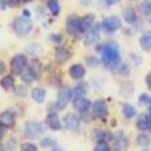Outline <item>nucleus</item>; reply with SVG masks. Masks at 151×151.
I'll return each instance as SVG.
<instances>
[{"label":"nucleus","mask_w":151,"mask_h":151,"mask_svg":"<svg viewBox=\"0 0 151 151\" xmlns=\"http://www.w3.org/2000/svg\"><path fill=\"white\" fill-rule=\"evenodd\" d=\"M99 52H101V60L104 65L110 70L120 67L121 63V55H120L119 45L116 42H106L102 46H99Z\"/></svg>","instance_id":"obj_1"},{"label":"nucleus","mask_w":151,"mask_h":151,"mask_svg":"<svg viewBox=\"0 0 151 151\" xmlns=\"http://www.w3.org/2000/svg\"><path fill=\"white\" fill-rule=\"evenodd\" d=\"M12 30L19 37H26L33 30V23L30 21V18H26L23 15L17 17L12 22Z\"/></svg>","instance_id":"obj_2"},{"label":"nucleus","mask_w":151,"mask_h":151,"mask_svg":"<svg viewBox=\"0 0 151 151\" xmlns=\"http://www.w3.org/2000/svg\"><path fill=\"white\" fill-rule=\"evenodd\" d=\"M10 70L12 75H22L27 70V57L22 53L15 55L10 61Z\"/></svg>","instance_id":"obj_3"},{"label":"nucleus","mask_w":151,"mask_h":151,"mask_svg":"<svg viewBox=\"0 0 151 151\" xmlns=\"http://www.w3.org/2000/svg\"><path fill=\"white\" fill-rule=\"evenodd\" d=\"M72 99V88L70 87H63L59 91V95H57V99L55 104H52L55 106V109L57 110H63L65 109V106L70 104V101Z\"/></svg>","instance_id":"obj_4"},{"label":"nucleus","mask_w":151,"mask_h":151,"mask_svg":"<svg viewBox=\"0 0 151 151\" xmlns=\"http://www.w3.org/2000/svg\"><path fill=\"white\" fill-rule=\"evenodd\" d=\"M44 134V127L37 121H26L25 124V135L29 139H38Z\"/></svg>","instance_id":"obj_5"},{"label":"nucleus","mask_w":151,"mask_h":151,"mask_svg":"<svg viewBox=\"0 0 151 151\" xmlns=\"http://www.w3.org/2000/svg\"><path fill=\"white\" fill-rule=\"evenodd\" d=\"M91 113L94 119H99V120H106L108 114H109V109L108 105L104 99H97L91 105Z\"/></svg>","instance_id":"obj_6"},{"label":"nucleus","mask_w":151,"mask_h":151,"mask_svg":"<svg viewBox=\"0 0 151 151\" xmlns=\"http://www.w3.org/2000/svg\"><path fill=\"white\" fill-rule=\"evenodd\" d=\"M81 116H78L76 113H67L61 120V124L65 129L68 131H76L81 127Z\"/></svg>","instance_id":"obj_7"},{"label":"nucleus","mask_w":151,"mask_h":151,"mask_svg":"<svg viewBox=\"0 0 151 151\" xmlns=\"http://www.w3.org/2000/svg\"><path fill=\"white\" fill-rule=\"evenodd\" d=\"M121 19L116 15H110V17H106L101 23V27L108 33H113V32H117L119 29H121Z\"/></svg>","instance_id":"obj_8"},{"label":"nucleus","mask_w":151,"mask_h":151,"mask_svg":"<svg viewBox=\"0 0 151 151\" xmlns=\"http://www.w3.org/2000/svg\"><path fill=\"white\" fill-rule=\"evenodd\" d=\"M67 30L72 37L79 38L83 33L81 30V18L76 15H70L67 19Z\"/></svg>","instance_id":"obj_9"},{"label":"nucleus","mask_w":151,"mask_h":151,"mask_svg":"<svg viewBox=\"0 0 151 151\" xmlns=\"http://www.w3.org/2000/svg\"><path fill=\"white\" fill-rule=\"evenodd\" d=\"M91 101L86 97H78V98H72V106L78 113H87L91 108Z\"/></svg>","instance_id":"obj_10"},{"label":"nucleus","mask_w":151,"mask_h":151,"mask_svg":"<svg viewBox=\"0 0 151 151\" xmlns=\"http://www.w3.org/2000/svg\"><path fill=\"white\" fill-rule=\"evenodd\" d=\"M68 75L71 76V79L74 81H82L84 76H86V67L81 63L72 64L68 70Z\"/></svg>","instance_id":"obj_11"},{"label":"nucleus","mask_w":151,"mask_h":151,"mask_svg":"<svg viewBox=\"0 0 151 151\" xmlns=\"http://www.w3.org/2000/svg\"><path fill=\"white\" fill-rule=\"evenodd\" d=\"M113 148L116 151H125L129 146V142L127 139V136L123 134V132H120L117 135H113Z\"/></svg>","instance_id":"obj_12"},{"label":"nucleus","mask_w":151,"mask_h":151,"mask_svg":"<svg viewBox=\"0 0 151 151\" xmlns=\"http://www.w3.org/2000/svg\"><path fill=\"white\" fill-rule=\"evenodd\" d=\"M45 124L48 125V128L52 131H59V129H61V127H63L61 120H60L59 114H57L56 112H49V114H48L45 119Z\"/></svg>","instance_id":"obj_13"},{"label":"nucleus","mask_w":151,"mask_h":151,"mask_svg":"<svg viewBox=\"0 0 151 151\" xmlns=\"http://www.w3.org/2000/svg\"><path fill=\"white\" fill-rule=\"evenodd\" d=\"M99 40V27H95L93 26L88 32L84 33V37H83V44L86 46H91L94 45L95 42Z\"/></svg>","instance_id":"obj_14"},{"label":"nucleus","mask_w":151,"mask_h":151,"mask_svg":"<svg viewBox=\"0 0 151 151\" xmlns=\"http://www.w3.org/2000/svg\"><path fill=\"white\" fill-rule=\"evenodd\" d=\"M15 114L10 110H4V112L0 113V125L4 127V128H14L15 127Z\"/></svg>","instance_id":"obj_15"},{"label":"nucleus","mask_w":151,"mask_h":151,"mask_svg":"<svg viewBox=\"0 0 151 151\" xmlns=\"http://www.w3.org/2000/svg\"><path fill=\"white\" fill-rule=\"evenodd\" d=\"M70 59H71L70 49H67V48H63V46H60V48H57V49H56V52H55V60H56L59 64L67 63Z\"/></svg>","instance_id":"obj_16"},{"label":"nucleus","mask_w":151,"mask_h":151,"mask_svg":"<svg viewBox=\"0 0 151 151\" xmlns=\"http://www.w3.org/2000/svg\"><path fill=\"white\" fill-rule=\"evenodd\" d=\"M94 23H95V17L93 14H87V15H84V17H82L81 18V30H82V33H86V32H88L90 29L94 26Z\"/></svg>","instance_id":"obj_17"},{"label":"nucleus","mask_w":151,"mask_h":151,"mask_svg":"<svg viewBox=\"0 0 151 151\" xmlns=\"http://www.w3.org/2000/svg\"><path fill=\"white\" fill-rule=\"evenodd\" d=\"M139 45L144 52H150L151 50V30L144 32L139 38Z\"/></svg>","instance_id":"obj_18"},{"label":"nucleus","mask_w":151,"mask_h":151,"mask_svg":"<svg viewBox=\"0 0 151 151\" xmlns=\"http://www.w3.org/2000/svg\"><path fill=\"white\" fill-rule=\"evenodd\" d=\"M123 18L128 25H135L137 21V14L132 7H125L123 10Z\"/></svg>","instance_id":"obj_19"},{"label":"nucleus","mask_w":151,"mask_h":151,"mask_svg":"<svg viewBox=\"0 0 151 151\" xmlns=\"http://www.w3.org/2000/svg\"><path fill=\"white\" fill-rule=\"evenodd\" d=\"M0 86L4 88L6 91L10 90H15V78L12 75H3L1 81H0Z\"/></svg>","instance_id":"obj_20"},{"label":"nucleus","mask_w":151,"mask_h":151,"mask_svg":"<svg viewBox=\"0 0 151 151\" xmlns=\"http://www.w3.org/2000/svg\"><path fill=\"white\" fill-rule=\"evenodd\" d=\"M32 98L37 104H42L46 98V90L42 87H34L32 90Z\"/></svg>","instance_id":"obj_21"},{"label":"nucleus","mask_w":151,"mask_h":151,"mask_svg":"<svg viewBox=\"0 0 151 151\" xmlns=\"http://www.w3.org/2000/svg\"><path fill=\"white\" fill-rule=\"evenodd\" d=\"M121 113H123V116L125 117L127 120H131V119H134V117L136 116L137 110L134 105H131V104L125 102V104L123 105V108H121Z\"/></svg>","instance_id":"obj_22"},{"label":"nucleus","mask_w":151,"mask_h":151,"mask_svg":"<svg viewBox=\"0 0 151 151\" xmlns=\"http://www.w3.org/2000/svg\"><path fill=\"white\" fill-rule=\"evenodd\" d=\"M27 70L30 71L37 79H38V76L41 75V71H42V65H41V63H40V60L38 59H33L32 61H30V64L27 65Z\"/></svg>","instance_id":"obj_23"},{"label":"nucleus","mask_w":151,"mask_h":151,"mask_svg":"<svg viewBox=\"0 0 151 151\" xmlns=\"http://www.w3.org/2000/svg\"><path fill=\"white\" fill-rule=\"evenodd\" d=\"M136 128L142 132H146L147 129H150V125H148V119H147V114H140L137 117V121H136Z\"/></svg>","instance_id":"obj_24"},{"label":"nucleus","mask_w":151,"mask_h":151,"mask_svg":"<svg viewBox=\"0 0 151 151\" xmlns=\"http://www.w3.org/2000/svg\"><path fill=\"white\" fill-rule=\"evenodd\" d=\"M46 7L50 11V14L55 15V17H57L60 14V11H61V6H60L59 0H48L46 1Z\"/></svg>","instance_id":"obj_25"},{"label":"nucleus","mask_w":151,"mask_h":151,"mask_svg":"<svg viewBox=\"0 0 151 151\" xmlns=\"http://www.w3.org/2000/svg\"><path fill=\"white\" fill-rule=\"evenodd\" d=\"M94 137H95V140H97V142H98V140H104V142H108V143H109V142L113 139V135L110 134V132H108V131H98V129H95L94 131Z\"/></svg>","instance_id":"obj_26"},{"label":"nucleus","mask_w":151,"mask_h":151,"mask_svg":"<svg viewBox=\"0 0 151 151\" xmlns=\"http://www.w3.org/2000/svg\"><path fill=\"white\" fill-rule=\"evenodd\" d=\"M87 93V84L81 83L76 84L74 88H72V98H78V97H84Z\"/></svg>","instance_id":"obj_27"},{"label":"nucleus","mask_w":151,"mask_h":151,"mask_svg":"<svg viewBox=\"0 0 151 151\" xmlns=\"http://www.w3.org/2000/svg\"><path fill=\"white\" fill-rule=\"evenodd\" d=\"M140 12L143 17L148 18L151 21V1L150 0H144V1H142L140 3Z\"/></svg>","instance_id":"obj_28"},{"label":"nucleus","mask_w":151,"mask_h":151,"mask_svg":"<svg viewBox=\"0 0 151 151\" xmlns=\"http://www.w3.org/2000/svg\"><path fill=\"white\" fill-rule=\"evenodd\" d=\"M136 142L137 144H140V146H143V147H148L151 144V137L148 136L146 132H139V135L136 136Z\"/></svg>","instance_id":"obj_29"},{"label":"nucleus","mask_w":151,"mask_h":151,"mask_svg":"<svg viewBox=\"0 0 151 151\" xmlns=\"http://www.w3.org/2000/svg\"><path fill=\"white\" fill-rule=\"evenodd\" d=\"M139 105L142 106H151V97L146 93L139 95Z\"/></svg>","instance_id":"obj_30"},{"label":"nucleus","mask_w":151,"mask_h":151,"mask_svg":"<svg viewBox=\"0 0 151 151\" xmlns=\"http://www.w3.org/2000/svg\"><path fill=\"white\" fill-rule=\"evenodd\" d=\"M94 151H110V147H109V144H108V142L98 140L94 147Z\"/></svg>","instance_id":"obj_31"},{"label":"nucleus","mask_w":151,"mask_h":151,"mask_svg":"<svg viewBox=\"0 0 151 151\" xmlns=\"http://www.w3.org/2000/svg\"><path fill=\"white\" fill-rule=\"evenodd\" d=\"M49 40L52 44H55V45H60V44L63 42V34H60V33H53V34L49 35Z\"/></svg>","instance_id":"obj_32"},{"label":"nucleus","mask_w":151,"mask_h":151,"mask_svg":"<svg viewBox=\"0 0 151 151\" xmlns=\"http://www.w3.org/2000/svg\"><path fill=\"white\" fill-rule=\"evenodd\" d=\"M86 64H87V67H90V68H97L99 64V60L95 56H88V57H86Z\"/></svg>","instance_id":"obj_33"},{"label":"nucleus","mask_w":151,"mask_h":151,"mask_svg":"<svg viewBox=\"0 0 151 151\" xmlns=\"http://www.w3.org/2000/svg\"><path fill=\"white\" fill-rule=\"evenodd\" d=\"M22 79L25 81V83H32V82H33V81H35L37 78H35L34 75H33V74H32V72H30V71H29V70H26L25 72L22 74Z\"/></svg>","instance_id":"obj_34"},{"label":"nucleus","mask_w":151,"mask_h":151,"mask_svg":"<svg viewBox=\"0 0 151 151\" xmlns=\"http://www.w3.org/2000/svg\"><path fill=\"white\" fill-rule=\"evenodd\" d=\"M41 146L44 148H48V147H55L56 146V142L50 139V137H45V139H42L41 140Z\"/></svg>","instance_id":"obj_35"},{"label":"nucleus","mask_w":151,"mask_h":151,"mask_svg":"<svg viewBox=\"0 0 151 151\" xmlns=\"http://www.w3.org/2000/svg\"><path fill=\"white\" fill-rule=\"evenodd\" d=\"M21 151H38V147L34 143H23L21 146Z\"/></svg>","instance_id":"obj_36"},{"label":"nucleus","mask_w":151,"mask_h":151,"mask_svg":"<svg viewBox=\"0 0 151 151\" xmlns=\"http://www.w3.org/2000/svg\"><path fill=\"white\" fill-rule=\"evenodd\" d=\"M21 4V0H7V6L8 7H17V6H19Z\"/></svg>","instance_id":"obj_37"},{"label":"nucleus","mask_w":151,"mask_h":151,"mask_svg":"<svg viewBox=\"0 0 151 151\" xmlns=\"http://www.w3.org/2000/svg\"><path fill=\"white\" fill-rule=\"evenodd\" d=\"M6 71H7V67H6V64H4V61H1V60H0V76L6 75Z\"/></svg>","instance_id":"obj_38"},{"label":"nucleus","mask_w":151,"mask_h":151,"mask_svg":"<svg viewBox=\"0 0 151 151\" xmlns=\"http://www.w3.org/2000/svg\"><path fill=\"white\" fill-rule=\"evenodd\" d=\"M146 84H147L148 88H151V71L147 74V76H146Z\"/></svg>","instance_id":"obj_39"},{"label":"nucleus","mask_w":151,"mask_h":151,"mask_svg":"<svg viewBox=\"0 0 151 151\" xmlns=\"http://www.w3.org/2000/svg\"><path fill=\"white\" fill-rule=\"evenodd\" d=\"M104 1H105L106 6H109V7H110V6H114V4H117L120 0H104Z\"/></svg>","instance_id":"obj_40"},{"label":"nucleus","mask_w":151,"mask_h":151,"mask_svg":"<svg viewBox=\"0 0 151 151\" xmlns=\"http://www.w3.org/2000/svg\"><path fill=\"white\" fill-rule=\"evenodd\" d=\"M7 7H8V6H7V0H0V8L4 11Z\"/></svg>","instance_id":"obj_41"},{"label":"nucleus","mask_w":151,"mask_h":151,"mask_svg":"<svg viewBox=\"0 0 151 151\" xmlns=\"http://www.w3.org/2000/svg\"><path fill=\"white\" fill-rule=\"evenodd\" d=\"M4 129H6V128H4V127H1V125H0V142L3 140L4 135H6V132H4Z\"/></svg>","instance_id":"obj_42"},{"label":"nucleus","mask_w":151,"mask_h":151,"mask_svg":"<svg viewBox=\"0 0 151 151\" xmlns=\"http://www.w3.org/2000/svg\"><path fill=\"white\" fill-rule=\"evenodd\" d=\"M22 15H23V17H26V18H30V15H32V14H30V11H29V10H23V11H22Z\"/></svg>","instance_id":"obj_43"},{"label":"nucleus","mask_w":151,"mask_h":151,"mask_svg":"<svg viewBox=\"0 0 151 151\" xmlns=\"http://www.w3.org/2000/svg\"><path fill=\"white\" fill-rule=\"evenodd\" d=\"M147 119H148V125H150V128H151V106H150V113L147 114Z\"/></svg>","instance_id":"obj_44"},{"label":"nucleus","mask_w":151,"mask_h":151,"mask_svg":"<svg viewBox=\"0 0 151 151\" xmlns=\"http://www.w3.org/2000/svg\"><path fill=\"white\" fill-rule=\"evenodd\" d=\"M32 1H34V0H21V3H23V4H27V3H32Z\"/></svg>","instance_id":"obj_45"}]
</instances>
